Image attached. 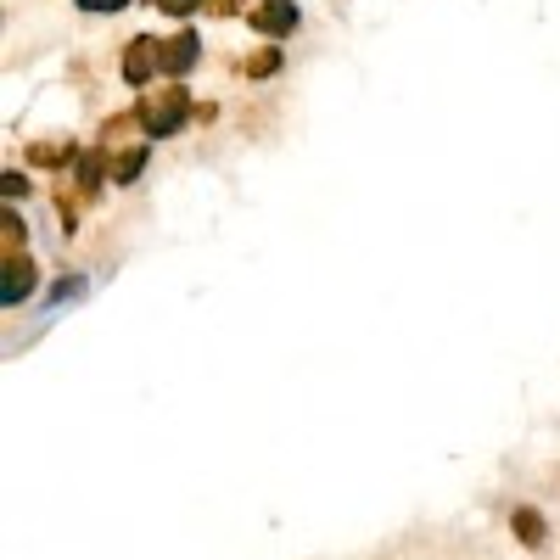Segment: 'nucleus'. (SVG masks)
<instances>
[{
    "instance_id": "nucleus-1",
    "label": "nucleus",
    "mask_w": 560,
    "mask_h": 560,
    "mask_svg": "<svg viewBox=\"0 0 560 560\" xmlns=\"http://www.w3.org/2000/svg\"><path fill=\"white\" fill-rule=\"evenodd\" d=\"M28 280H34V275H28V264H23V258H17V269H6V286H0V303H6V308H12V303H23V297H28Z\"/></svg>"
},
{
    "instance_id": "nucleus-2",
    "label": "nucleus",
    "mask_w": 560,
    "mask_h": 560,
    "mask_svg": "<svg viewBox=\"0 0 560 560\" xmlns=\"http://www.w3.org/2000/svg\"><path fill=\"white\" fill-rule=\"evenodd\" d=\"M292 23H297V12L286 6V0H275V6L258 12V28H264V34H280V28H292Z\"/></svg>"
},
{
    "instance_id": "nucleus-3",
    "label": "nucleus",
    "mask_w": 560,
    "mask_h": 560,
    "mask_svg": "<svg viewBox=\"0 0 560 560\" xmlns=\"http://www.w3.org/2000/svg\"><path fill=\"white\" fill-rule=\"evenodd\" d=\"M191 62H196V40H180L174 51H168V68H174V73H180V68H191Z\"/></svg>"
},
{
    "instance_id": "nucleus-4",
    "label": "nucleus",
    "mask_w": 560,
    "mask_h": 560,
    "mask_svg": "<svg viewBox=\"0 0 560 560\" xmlns=\"http://www.w3.org/2000/svg\"><path fill=\"white\" fill-rule=\"evenodd\" d=\"M146 68H152V51H146V45H135V51H129V79H135V84H146V79H140Z\"/></svg>"
},
{
    "instance_id": "nucleus-5",
    "label": "nucleus",
    "mask_w": 560,
    "mask_h": 560,
    "mask_svg": "<svg viewBox=\"0 0 560 560\" xmlns=\"http://www.w3.org/2000/svg\"><path fill=\"white\" fill-rule=\"evenodd\" d=\"M516 532H521V544H538V516H532V510H516Z\"/></svg>"
},
{
    "instance_id": "nucleus-6",
    "label": "nucleus",
    "mask_w": 560,
    "mask_h": 560,
    "mask_svg": "<svg viewBox=\"0 0 560 560\" xmlns=\"http://www.w3.org/2000/svg\"><path fill=\"white\" fill-rule=\"evenodd\" d=\"M84 12H118V6H129V0H79Z\"/></svg>"
},
{
    "instance_id": "nucleus-7",
    "label": "nucleus",
    "mask_w": 560,
    "mask_h": 560,
    "mask_svg": "<svg viewBox=\"0 0 560 560\" xmlns=\"http://www.w3.org/2000/svg\"><path fill=\"white\" fill-rule=\"evenodd\" d=\"M163 6H168V12H185V6H191V0H163Z\"/></svg>"
}]
</instances>
